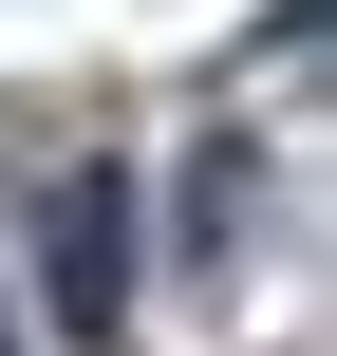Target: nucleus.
<instances>
[{
	"label": "nucleus",
	"mask_w": 337,
	"mask_h": 356,
	"mask_svg": "<svg viewBox=\"0 0 337 356\" xmlns=\"http://www.w3.org/2000/svg\"><path fill=\"white\" fill-rule=\"evenodd\" d=\"M38 282H56V319L113 356L131 319V169H75V188H38Z\"/></svg>",
	"instance_id": "f257e3e1"
},
{
	"label": "nucleus",
	"mask_w": 337,
	"mask_h": 356,
	"mask_svg": "<svg viewBox=\"0 0 337 356\" xmlns=\"http://www.w3.org/2000/svg\"><path fill=\"white\" fill-rule=\"evenodd\" d=\"M0 356H19V319H0Z\"/></svg>",
	"instance_id": "f03ea898"
}]
</instances>
